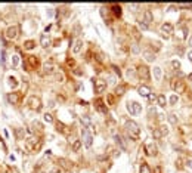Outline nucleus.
<instances>
[{
    "mask_svg": "<svg viewBox=\"0 0 192 173\" xmlns=\"http://www.w3.org/2000/svg\"><path fill=\"white\" fill-rule=\"evenodd\" d=\"M124 129H126V133H127L129 139L139 141V138H140V126L135 120H126L124 121Z\"/></svg>",
    "mask_w": 192,
    "mask_h": 173,
    "instance_id": "obj_1",
    "label": "nucleus"
},
{
    "mask_svg": "<svg viewBox=\"0 0 192 173\" xmlns=\"http://www.w3.org/2000/svg\"><path fill=\"white\" fill-rule=\"evenodd\" d=\"M42 146V138L39 135H30L25 138V148L27 151L30 152H34V151H39Z\"/></svg>",
    "mask_w": 192,
    "mask_h": 173,
    "instance_id": "obj_2",
    "label": "nucleus"
},
{
    "mask_svg": "<svg viewBox=\"0 0 192 173\" xmlns=\"http://www.w3.org/2000/svg\"><path fill=\"white\" fill-rule=\"evenodd\" d=\"M170 88H171V90H173L176 95H182V93L186 92L188 86H186V81H185L183 78H180V77H174V78L170 81Z\"/></svg>",
    "mask_w": 192,
    "mask_h": 173,
    "instance_id": "obj_3",
    "label": "nucleus"
},
{
    "mask_svg": "<svg viewBox=\"0 0 192 173\" xmlns=\"http://www.w3.org/2000/svg\"><path fill=\"white\" fill-rule=\"evenodd\" d=\"M136 75L142 81H149L151 80V68L146 64H139L136 67Z\"/></svg>",
    "mask_w": 192,
    "mask_h": 173,
    "instance_id": "obj_4",
    "label": "nucleus"
},
{
    "mask_svg": "<svg viewBox=\"0 0 192 173\" xmlns=\"http://www.w3.org/2000/svg\"><path fill=\"white\" fill-rule=\"evenodd\" d=\"M174 33V25L168 21L163 22L161 27H160V34H161V39H165V40H170L171 36Z\"/></svg>",
    "mask_w": 192,
    "mask_h": 173,
    "instance_id": "obj_5",
    "label": "nucleus"
},
{
    "mask_svg": "<svg viewBox=\"0 0 192 173\" xmlns=\"http://www.w3.org/2000/svg\"><path fill=\"white\" fill-rule=\"evenodd\" d=\"M80 135H81V144H83V146L84 148H92V145H93V135H92V132H89V129L87 127H81L80 129Z\"/></svg>",
    "mask_w": 192,
    "mask_h": 173,
    "instance_id": "obj_6",
    "label": "nucleus"
},
{
    "mask_svg": "<svg viewBox=\"0 0 192 173\" xmlns=\"http://www.w3.org/2000/svg\"><path fill=\"white\" fill-rule=\"evenodd\" d=\"M107 88H108V81L107 80H104V78L93 80V89H95V93L98 95V96H101L107 90Z\"/></svg>",
    "mask_w": 192,
    "mask_h": 173,
    "instance_id": "obj_7",
    "label": "nucleus"
},
{
    "mask_svg": "<svg viewBox=\"0 0 192 173\" xmlns=\"http://www.w3.org/2000/svg\"><path fill=\"white\" fill-rule=\"evenodd\" d=\"M27 105H28V108H30V110H33V111H36V113H40V111L43 110L42 99H40L39 96H36V95H33V96H30V98H28Z\"/></svg>",
    "mask_w": 192,
    "mask_h": 173,
    "instance_id": "obj_8",
    "label": "nucleus"
},
{
    "mask_svg": "<svg viewBox=\"0 0 192 173\" xmlns=\"http://www.w3.org/2000/svg\"><path fill=\"white\" fill-rule=\"evenodd\" d=\"M40 67V61L37 56L34 55H28L25 56V61H24V68L28 71V70H37Z\"/></svg>",
    "mask_w": 192,
    "mask_h": 173,
    "instance_id": "obj_9",
    "label": "nucleus"
},
{
    "mask_svg": "<svg viewBox=\"0 0 192 173\" xmlns=\"http://www.w3.org/2000/svg\"><path fill=\"white\" fill-rule=\"evenodd\" d=\"M143 151L146 157H157L158 155V148L155 145V142H148L143 145Z\"/></svg>",
    "mask_w": 192,
    "mask_h": 173,
    "instance_id": "obj_10",
    "label": "nucleus"
},
{
    "mask_svg": "<svg viewBox=\"0 0 192 173\" xmlns=\"http://www.w3.org/2000/svg\"><path fill=\"white\" fill-rule=\"evenodd\" d=\"M95 110L98 111V113H101V114H108V107L105 105V101L101 98V96H98L95 99Z\"/></svg>",
    "mask_w": 192,
    "mask_h": 173,
    "instance_id": "obj_11",
    "label": "nucleus"
},
{
    "mask_svg": "<svg viewBox=\"0 0 192 173\" xmlns=\"http://www.w3.org/2000/svg\"><path fill=\"white\" fill-rule=\"evenodd\" d=\"M138 93L142 96V98H148L151 93H152V89H151V86L143 83V84H139L138 86Z\"/></svg>",
    "mask_w": 192,
    "mask_h": 173,
    "instance_id": "obj_12",
    "label": "nucleus"
},
{
    "mask_svg": "<svg viewBox=\"0 0 192 173\" xmlns=\"http://www.w3.org/2000/svg\"><path fill=\"white\" fill-rule=\"evenodd\" d=\"M8 101L12 105H18L22 101V92H11V93H8Z\"/></svg>",
    "mask_w": 192,
    "mask_h": 173,
    "instance_id": "obj_13",
    "label": "nucleus"
},
{
    "mask_svg": "<svg viewBox=\"0 0 192 173\" xmlns=\"http://www.w3.org/2000/svg\"><path fill=\"white\" fill-rule=\"evenodd\" d=\"M6 37L9 39V40H14V39H16L18 37V34H19V27L18 25H12V27H9L8 30H6Z\"/></svg>",
    "mask_w": 192,
    "mask_h": 173,
    "instance_id": "obj_14",
    "label": "nucleus"
},
{
    "mask_svg": "<svg viewBox=\"0 0 192 173\" xmlns=\"http://www.w3.org/2000/svg\"><path fill=\"white\" fill-rule=\"evenodd\" d=\"M83 49H84V42L81 39H77L74 42V45H72V53L74 55H80L83 52Z\"/></svg>",
    "mask_w": 192,
    "mask_h": 173,
    "instance_id": "obj_15",
    "label": "nucleus"
},
{
    "mask_svg": "<svg viewBox=\"0 0 192 173\" xmlns=\"http://www.w3.org/2000/svg\"><path fill=\"white\" fill-rule=\"evenodd\" d=\"M53 73H56V67H55V64H53V62H46V64L43 65V71H42V74H43V75H50V74H53Z\"/></svg>",
    "mask_w": 192,
    "mask_h": 173,
    "instance_id": "obj_16",
    "label": "nucleus"
},
{
    "mask_svg": "<svg viewBox=\"0 0 192 173\" xmlns=\"http://www.w3.org/2000/svg\"><path fill=\"white\" fill-rule=\"evenodd\" d=\"M127 92V84L126 83H118L115 86V89H114V95L118 98V96H123L124 93Z\"/></svg>",
    "mask_w": 192,
    "mask_h": 173,
    "instance_id": "obj_17",
    "label": "nucleus"
},
{
    "mask_svg": "<svg viewBox=\"0 0 192 173\" xmlns=\"http://www.w3.org/2000/svg\"><path fill=\"white\" fill-rule=\"evenodd\" d=\"M55 127H56V132L61 133V135H65V136H67V135L69 133V127H68L67 124H64L62 121H56V123H55Z\"/></svg>",
    "mask_w": 192,
    "mask_h": 173,
    "instance_id": "obj_18",
    "label": "nucleus"
},
{
    "mask_svg": "<svg viewBox=\"0 0 192 173\" xmlns=\"http://www.w3.org/2000/svg\"><path fill=\"white\" fill-rule=\"evenodd\" d=\"M142 56L145 58L146 62H154V61L157 59V55H155L152 50H149V49H145V50L142 52Z\"/></svg>",
    "mask_w": 192,
    "mask_h": 173,
    "instance_id": "obj_19",
    "label": "nucleus"
},
{
    "mask_svg": "<svg viewBox=\"0 0 192 173\" xmlns=\"http://www.w3.org/2000/svg\"><path fill=\"white\" fill-rule=\"evenodd\" d=\"M142 19L148 24V25H151L152 22H154V14H152V11H149V9H146V11H143V15H142Z\"/></svg>",
    "mask_w": 192,
    "mask_h": 173,
    "instance_id": "obj_20",
    "label": "nucleus"
},
{
    "mask_svg": "<svg viewBox=\"0 0 192 173\" xmlns=\"http://www.w3.org/2000/svg\"><path fill=\"white\" fill-rule=\"evenodd\" d=\"M40 45H42V47H49L50 45H52V40H50V36L49 34H46V33H43L42 36H40Z\"/></svg>",
    "mask_w": 192,
    "mask_h": 173,
    "instance_id": "obj_21",
    "label": "nucleus"
},
{
    "mask_svg": "<svg viewBox=\"0 0 192 173\" xmlns=\"http://www.w3.org/2000/svg\"><path fill=\"white\" fill-rule=\"evenodd\" d=\"M58 164L62 167V169H65V170H71L72 169V161H69L68 158H58Z\"/></svg>",
    "mask_w": 192,
    "mask_h": 173,
    "instance_id": "obj_22",
    "label": "nucleus"
},
{
    "mask_svg": "<svg viewBox=\"0 0 192 173\" xmlns=\"http://www.w3.org/2000/svg\"><path fill=\"white\" fill-rule=\"evenodd\" d=\"M110 11L112 12L114 18H121V15H123V8L120 5H111Z\"/></svg>",
    "mask_w": 192,
    "mask_h": 173,
    "instance_id": "obj_23",
    "label": "nucleus"
},
{
    "mask_svg": "<svg viewBox=\"0 0 192 173\" xmlns=\"http://www.w3.org/2000/svg\"><path fill=\"white\" fill-rule=\"evenodd\" d=\"M151 71H152V74H154L155 81H161V78H163V68H161V67H158V65H155Z\"/></svg>",
    "mask_w": 192,
    "mask_h": 173,
    "instance_id": "obj_24",
    "label": "nucleus"
},
{
    "mask_svg": "<svg viewBox=\"0 0 192 173\" xmlns=\"http://www.w3.org/2000/svg\"><path fill=\"white\" fill-rule=\"evenodd\" d=\"M157 105L160 107V108H165L168 104H167V98H165V95L164 93H160V95H157Z\"/></svg>",
    "mask_w": 192,
    "mask_h": 173,
    "instance_id": "obj_25",
    "label": "nucleus"
},
{
    "mask_svg": "<svg viewBox=\"0 0 192 173\" xmlns=\"http://www.w3.org/2000/svg\"><path fill=\"white\" fill-rule=\"evenodd\" d=\"M177 102H179V95H176V93H171V95L167 98V104H168L170 107H176Z\"/></svg>",
    "mask_w": 192,
    "mask_h": 173,
    "instance_id": "obj_26",
    "label": "nucleus"
},
{
    "mask_svg": "<svg viewBox=\"0 0 192 173\" xmlns=\"http://www.w3.org/2000/svg\"><path fill=\"white\" fill-rule=\"evenodd\" d=\"M31 129H33V132L40 133V132H43V124H42L39 120H33V121H31Z\"/></svg>",
    "mask_w": 192,
    "mask_h": 173,
    "instance_id": "obj_27",
    "label": "nucleus"
},
{
    "mask_svg": "<svg viewBox=\"0 0 192 173\" xmlns=\"http://www.w3.org/2000/svg\"><path fill=\"white\" fill-rule=\"evenodd\" d=\"M81 148H83L81 141H80V139H74V141H72V144H71V151H72V152H78Z\"/></svg>",
    "mask_w": 192,
    "mask_h": 173,
    "instance_id": "obj_28",
    "label": "nucleus"
},
{
    "mask_svg": "<svg viewBox=\"0 0 192 173\" xmlns=\"http://www.w3.org/2000/svg\"><path fill=\"white\" fill-rule=\"evenodd\" d=\"M139 173H152V169L149 167V164L146 161H142L139 164Z\"/></svg>",
    "mask_w": 192,
    "mask_h": 173,
    "instance_id": "obj_29",
    "label": "nucleus"
},
{
    "mask_svg": "<svg viewBox=\"0 0 192 173\" xmlns=\"http://www.w3.org/2000/svg\"><path fill=\"white\" fill-rule=\"evenodd\" d=\"M130 31H132V37H133L136 42H140V40H142V33H140L136 27H130Z\"/></svg>",
    "mask_w": 192,
    "mask_h": 173,
    "instance_id": "obj_30",
    "label": "nucleus"
},
{
    "mask_svg": "<svg viewBox=\"0 0 192 173\" xmlns=\"http://www.w3.org/2000/svg\"><path fill=\"white\" fill-rule=\"evenodd\" d=\"M167 120H168V123H170L171 126H177V124H179V116L174 114V113H170L168 117H167Z\"/></svg>",
    "mask_w": 192,
    "mask_h": 173,
    "instance_id": "obj_31",
    "label": "nucleus"
},
{
    "mask_svg": "<svg viewBox=\"0 0 192 173\" xmlns=\"http://www.w3.org/2000/svg\"><path fill=\"white\" fill-rule=\"evenodd\" d=\"M130 102H132V108H133L135 116L140 114V113H142V104H139V102H136V101H130Z\"/></svg>",
    "mask_w": 192,
    "mask_h": 173,
    "instance_id": "obj_32",
    "label": "nucleus"
},
{
    "mask_svg": "<svg viewBox=\"0 0 192 173\" xmlns=\"http://www.w3.org/2000/svg\"><path fill=\"white\" fill-rule=\"evenodd\" d=\"M80 123L83 124V127H90L92 126V120L89 116H81L80 117Z\"/></svg>",
    "mask_w": 192,
    "mask_h": 173,
    "instance_id": "obj_33",
    "label": "nucleus"
},
{
    "mask_svg": "<svg viewBox=\"0 0 192 173\" xmlns=\"http://www.w3.org/2000/svg\"><path fill=\"white\" fill-rule=\"evenodd\" d=\"M8 84L11 86V88H12V89H16L19 83H18V80H16V77H14V75H9V77H8Z\"/></svg>",
    "mask_w": 192,
    "mask_h": 173,
    "instance_id": "obj_34",
    "label": "nucleus"
},
{
    "mask_svg": "<svg viewBox=\"0 0 192 173\" xmlns=\"http://www.w3.org/2000/svg\"><path fill=\"white\" fill-rule=\"evenodd\" d=\"M170 65H171V68H173V71H180V68H182V64H180V61L179 59H173L171 62H170Z\"/></svg>",
    "mask_w": 192,
    "mask_h": 173,
    "instance_id": "obj_35",
    "label": "nucleus"
},
{
    "mask_svg": "<svg viewBox=\"0 0 192 173\" xmlns=\"http://www.w3.org/2000/svg\"><path fill=\"white\" fill-rule=\"evenodd\" d=\"M115 99H117V96H115L114 93H108V95H107V105L114 107V105H115Z\"/></svg>",
    "mask_w": 192,
    "mask_h": 173,
    "instance_id": "obj_36",
    "label": "nucleus"
},
{
    "mask_svg": "<svg viewBox=\"0 0 192 173\" xmlns=\"http://www.w3.org/2000/svg\"><path fill=\"white\" fill-rule=\"evenodd\" d=\"M152 138H154V141H160V139H163L164 136H163L161 130H160L158 127H155V129L152 130Z\"/></svg>",
    "mask_w": 192,
    "mask_h": 173,
    "instance_id": "obj_37",
    "label": "nucleus"
},
{
    "mask_svg": "<svg viewBox=\"0 0 192 173\" xmlns=\"http://www.w3.org/2000/svg\"><path fill=\"white\" fill-rule=\"evenodd\" d=\"M36 47V42L34 40H27V42H24V49L25 50H33Z\"/></svg>",
    "mask_w": 192,
    "mask_h": 173,
    "instance_id": "obj_38",
    "label": "nucleus"
},
{
    "mask_svg": "<svg viewBox=\"0 0 192 173\" xmlns=\"http://www.w3.org/2000/svg\"><path fill=\"white\" fill-rule=\"evenodd\" d=\"M149 50H152L154 53H157L158 50H161V43L160 42H151V49Z\"/></svg>",
    "mask_w": 192,
    "mask_h": 173,
    "instance_id": "obj_39",
    "label": "nucleus"
},
{
    "mask_svg": "<svg viewBox=\"0 0 192 173\" xmlns=\"http://www.w3.org/2000/svg\"><path fill=\"white\" fill-rule=\"evenodd\" d=\"M111 68H112L114 74H115V75H118V78H121V77H123V71H121V68H120L118 65L112 64V65H111Z\"/></svg>",
    "mask_w": 192,
    "mask_h": 173,
    "instance_id": "obj_40",
    "label": "nucleus"
},
{
    "mask_svg": "<svg viewBox=\"0 0 192 173\" xmlns=\"http://www.w3.org/2000/svg\"><path fill=\"white\" fill-rule=\"evenodd\" d=\"M15 136H16L18 141L24 139V138H25V132H24V129H15Z\"/></svg>",
    "mask_w": 192,
    "mask_h": 173,
    "instance_id": "obj_41",
    "label": "nucleus"
},
{
    "mask_svg": "<svg viewBox=\"0 0 192 173\" xmlns=\"http://www.w3.org/2000/svg\"><path fill=\"white\" fill-rule=\"evenodd\" d=\"M183 166H185V169H188V170L192 172V157L185 158V160H183Z\"/></svg>",
    "mask_w": 192,
    "mask_h": 173,
    "instance_id": "obj_42",
    "label": "nucleus"
},
{
    "mask_svg": "<svg viewBox=\"0 0 192 173\" xmlns=\"http://www.w3.org/2000/svg\"><path fill=\"white\" fill-rule=\"evenodd\" d=\"M126 75H127V78H135V77H138L135 68H127V70H126Z\"/></svg>",
    "mask_w": 192,
    "mask_h": 173,
    "instance_id": "obj_43",
    "label": "nucleus"
},
{
    "mask_svg": "<svg viewBox=\"0 0 192 173\" xmlns=\"http://www.w3.org/2000/svg\"><path fill=\"white\" fill-rule=\"evenodd\" d=\"M115 142H117V145H120V148L121 149H126L127 146H126V144H124V141H123V138L118 135V136H115Z\"/></svg>",
    "mask_w": 192,
    "mask_h": 173,
    "instance_id": "obj_44",
    "label": "nucleus"
},
{
    "mask_svg": "<svg viewBox=\"0 0 192 173\" xmlns=\"http://www.w3.org/2000/svg\"><path fill=\"white\" fill-rule=\"evenodd\" d=\"M72 74H74V75H77V77H83V75H84V71H83V68L75 67V68L72 70Z\"/></svg>",
    "mask_w": 192,
    "mask_h": 173,
    "instance_id": "obj_45",
    "label": "nucleus"
},
{
    "mask_svg": "<svg viewBox=\"0 0 192 173\" xmlns=\"http://www.w3.org/2000/svg\"><path fill=\"white\" fill-rule=\"evenodd\" d=\"M138 25H139V28H140V30H143V31H146V30L149 28V25H148L143 19H139V21H138Z\"/></svg>",
    "mask_w": 192,
    "mask_h": 173,
    "instance_id": "obj_46",
    "label": "nucleus"
},
{
    "mask_svg": "<svg viewBox=\"0 0 192 173\" xmlns=\"http://www.w3.org/2000/svg\"><path fill=\"white\" fill-rule=\"evenodd\" d=\"M158 129L161 130L163 136H167V135L170 133V130H168V126H165V124H161V126H158Z\"/></svg>",
    "mask_w": 192,
    "mask_h": 173,
    "instance_id": "obj_47",
    "label": "nucleus"
},
{
    "mask_svg": "<svg viewBox=\"0 0 192 173\" xmlns=\"http://www.w3.org/2000/svg\"><path fill=\"white\" fill-rule=\"evenodd\" d=\"M43 120H44L46 123H53V116H52L50 113H44V116H43Z\"/></svg>",
    "mask_w": 192,
    "mask_h": 173,
    "instance_id": "obj_48",
    "label": "nucleus"
},
{
    "mask_svg": "<svg viewBox=\"0 0 192 173\" xmlns=\"http://www.w3.org/2000/svg\"><path fill=\"white\" fill-rule=\"evenodd\" d=\"M55 78H56V81H59V83H62V81L65 80V77H64V74H62L61 71H56V73H55Z\"/></svg>",
    "mask_w": 192,
    "mask_h": 173,
    "instance_id": "obj_49",
    "label": "nucleus"
},
{
    "mask_svg": "<svg viewBox=\"0 0 192 173\" xmlns=\"http://www.w3.org/2000/svg\"><path fill=\"white\" fill-rule=\"evenodd\" d=\"M176 169H179V170H183V169H185L182 158H177V160H176Z\"/></svg>",
    "mask_w": 192,
    "mask_h": 173,
    "instance_id": "obj_50",
    "label": "nucleus"
},
{
    "mask_svg": "<svg viewBox=\"0 0 192 173\" xmlns=\"http://www.w3.org/2000/svg\"><path fill=\"white\" fill-rule=\"evenodd\" d=\"M67 65H68L71 70H74V68H75V61H74L72 58H68V59H67Z\"/></svg>",
    "mask_w": 192,
    "mask_h": 173,
    "instance_id": "obj_51",
    "label": "nucleus"
},
{
    "mask_svg": "<svg viewBox=\"0 0 192 173\" xmlns=\"http://www.w3.org/2000/svg\"><path fill=\"white\" fill-rule=\"evenodd\" d=\"M126 110H127V113H129L130 116H135L133 108H132V102H130V101H127V104H126Z\"/></svg>",
    "mask_w": 192,
    "mask_h": 173,
    "instance_id": "obj_52",
    "label": "nucleus"
},
{
    "mask_svg": "<svg viewBox=\"0 0 192 173\" xmlns=\"http://www.w3.org/2000/svg\"><path fill=\"white\" fill-rule=\"evenodd\" d=\"M18 62H19V56H18V55H14V56H12V68H15V67L18 65Z\"/></svg>",
    "mask_w": 192,
    "mask_h": 173,
    "instance_id": "obj_53",
    "label": "nucleus"
},
{
    "mask_svg": "<svg viewBox=\"0 0 192 173\" xmlns=\"http://www.w3.org/2000/svg\"><path fill=\"white\" fill-rule=\"evenodd\" d=\"M155 114H157L155 108H154V107H149V108H148V116H149V117L152 118V116H155Z\"/></svg>",
    "mask_w": 192,
    "mask_h": 173,
    "instance_id": "obj_54",
    "label": "nucleus"
},
{
    "mask_svg": "<svg viewBox=\"0 0 192 173\" xmlns=\"http://www.w3.org/2000/svg\"><path fill=\"white\" fill-rule=\"evenodd\" d=\"M152 173H163V167H161L160 164H157V166L154 167V170H152Z\"/></svg>",
    "mask_w": 192,
    "mask_h": 173,
    "instance_id": "obj_55",
    "label": "nucleus"
},
{
    "mask_svg": "<svg viewBox=\"0 0 192 173\" xmlns=\"http://www.w3.org/2000/svg\"><path fill=\"white\" fill-rule=\"evenodd\" d=\"M186 58H188L189 62H192V49H189V50L186 52Z\"/></svg>",
    "mask_w": 192,
    "mask_h": 173,
    "instance_id": "obj_56",
    "label": "nucleus"
},
{
    "mask_svg": "<svg viewBox=\"0 0 192 173\" xmlns=\"http://www.w3.org/2000/svg\"><path fill=\"white\" fill-rule=\"evenodd\" d=\"M140 49L138 47V43H135V45H132V52H135V53H138Z\"/></svg>",
    "mask_w": 192,
    "mask_h": 173,
    "instance_id": "obj_57",
    "label": "nucleus"
},
{
    "mask_svg": "<svg viewBox=\"0 0 192 173\" xmlns=\"http://www.w3.org/2000/svg\"><path fill=\"white\" fill-rule=\"evenodd\" d=\"M186 42H188V46H189V49H192V34H189V37L186 39Z\"/></svg>",
    "mask_w": 192,
    "mask_h": 173,
    "instance_id": "obj_58",
    "label": "nucleus"
},
{
    "mask_svg": "<svg viewBox=\"0 0 192 173\" xmlns=\"http://www.w3.org/2000/svg\"><path fill=\"white\" fill-rule=\"evenodd\" d=\"M148 99L152 102V101H155V99H157V95H155V93H151V95L148 96Z\"/></svg>",
    "mask_w": 192,
    "mask_h": 173,
    "instance_id": "obj_59",
    "label": "nucleus"
},
{
    "mask_svg": "<svg viewBox=\"0 0 192 173\" xmlns=\"http://www.w3.org/2000/svg\"><path fill=\"white\" fill-rule=\"evenodd\" d=\"M186 80H188V81H191V83H192V73H189V74H188V75H186Z\"/></svg>",
    "mask_w": 192,
    "mask_h": 173,
    "instance_id": "obj_60",
    "label": "nucleus"
}]
</instances>
